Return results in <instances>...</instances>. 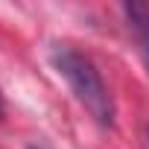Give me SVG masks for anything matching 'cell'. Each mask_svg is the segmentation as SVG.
Returning <instances> with one entry per match:
<instances>
[{
  "label": "cell",
  "mask_w": 149,
  "mask_h": 149,
  "mask_svg": "<svg viewBox=\"0 0 149 149\" xmlns=\"http://www.w3.org/2000/svg\"><path fill=\"white\" fill-rule=\"evenodd\" d=\"M50 64L56 67L58 76L67 82L70 94L79 100V105L100 126H111L114 123V100H111V91L102 82L97 64L91 61V56H85L82 50H76L73 44H53L50 47Z\"/></svg>",
  "instance_id": "obj_1"
},
{
  "label": "cell",
  "mask_w": 149,
  "mask_h": 149,
  "mask_svg": "<svg viewBox=\"0 0 149 149\" xmlns=\"http://www.w3.org/2000/svg\"><path fill=\"white\" fill-rule=\"evenodd\" d=\"M123 12H126L129 26L137 35V44H140V50H143V56L149 61V6H143V3H126Z\"/></svg>",
  "instance_id": "obj_2"
},
{
  "label": "cell",
  "mask_w": 149,
  "mask_h": 149,
  "mask_svg": "<svg viewBox=\"0 0 149 149\" xmlns=\"http://www.w3.org/2000/svg\"><path fill=\"white\" fill-rule=\"evenodd\" d=\"M0 117H3V97H0Z\"/></svg>",
  "instance_id": "obj_3"
}]
</instances>
